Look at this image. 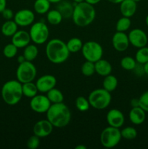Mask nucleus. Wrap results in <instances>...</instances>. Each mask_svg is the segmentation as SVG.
Wrapping results in <instances>:
<instances>
[{
  "label": "nucleus",
  "mask_w": 148,
  "mask_h": 149,
  "mask_svg": "<svg viewBox=\"0 0 148 149\" xmlns=\"http://www.w3.org/2000/svg\"><path fill=\"white\" fill-rule=\"evenodd\" d=\"M46 113V119L49 121L54 127L63 128L71 122V111L63 102L52 103Z\"/></svg>",
  "instance_id": "f257e3e1"
},
{
  "label": "nucleus",
  "mask_w": 148,
  "mask_h": 149,
  "mask_svg": "<svg viewBox=\"0 0 148 149\" xmlns=\"http://www.w3.org/2000/svg\"><path fill=\"white\" fill-rule=\"evenodd\" d=\"M47 59L54 64H61L68 59L70 53L65 42L59 39H52L46 45Z\"/></svg>",
  "instance_id": "f03ea898"
},
{
  "label": "nucleus",
  "mask_w": 148,
  "mask_h": 149,
  "mask_svg": "<svg viewBox=\"0 0 148 149\" xmlns=\"http://www.w3.org/2000/svg\"><path fill=\"white\" fill-rule=\"evenodd\" d=\"M96 17V10L94 5L86 1L75 4L72 19L75 25L78 27H86L91 24Z\"/></svg>",
  "instance_id": "7ed1b4c3"
},
{
  "label": "nucleus",
  "mask_w": 148,
  "mask_h": 149,
  "mask_svg": "<svg viewBox=\"0 0 148 149\" xmlns=\"http://www.w3.org/2000/svg\"><path fill=\"white\" fill-rule=\"evenodd\" d=\"M1 95L6 104L9 106L17 105L23 96L22 83L17 79L6 81L1 87Z\"/></svg>",
  "instance_id": "20e7f679"
},
{
  "label": "nucleus",
  "mask_w": 148,
  "mask_h": 149,
  "mask_svg": "<svg viewBox=\"0 0 148 149\" xmlns=\"http://www.w3.org/2000/svg\"><path fill=\"white\" fill-rule=\"evenodd\" d=\"M90 106L97 110L107 109L111 103L112 97L110 92L104 88H99L91 92L88 97Z\"/></svg>",
  "instance_id": "39448f33"
},
{
  "label": "nucleus",
  "mask_w": 148,
  "mask_h": 149,
  "mask_svg": "<svg viewBox=\"0 0 148 149\" xmlns=\"http://www.w3.org/2000/svg\"><path fill=\"white\" fill-rule=\"evenodd\" d=\"M121 138V133L119 128L109 126L102 131L100 139L103 147L112 148L118 145Z\"/></svg>",
  "instance_id": "423d86ee"
},
{
  "label": "nucleus",
  "mask_w": 148,
  "mask_h": 149,
  "mask_svg": "<svg viewBox=\"0 0 148 149\" xmlns=\"http://www.w3.org/2000/svg\"><path fill=\"white\" fill-rule=\"evenodd\" d=\"M37 74V70L34 64L30 61H26L19 63L16 70L17 79L22 84L33 81Z\"/></svg>",
  "instance_id": "0eeeda50"
},
{
  "label": "nucleus",
  "mask_w": 148,
  "mask_h": 149,
  "mask_svg": "<svg viewBox=\"0 0 148 149\" xmlns=\"http://www.w3.org/2000/svg\"><path fill=\"white\" fill-rule=\"evenodd\" d=\"M29 34L30 39L35 45H43L49 38V28L44 22H36L32 24Z\"/></svg>",
  "instance_id": "6e6552de"
},
{
  "label": "nucleus",
  "mask_w": 148,
  "mask_h": 149,
  "mask_svg": "<svg viewBox=\"0 0 148 149\" xmlns=\"http://www.w3.org/2000/svg\"><path fill=\"white\" fill-rule=\"evenodd\" d=\"M81 52L86 61L95 63L102 57L103 48L98 42L89 41L83 45Z\"/></svg>",
  "instance_id": "1a4fd4ad"
},
{
  "label": "nucleus",
  "mask_w": 148,
  "mask_h": 149,
  "mask_svg": "<svg viewBox=\"0 0 148 149\" xmlns=\"http://www.w3.org/2000/svg\"><path fill=\"white\" fill-rule=\"evenodd\" d=\"M52 103L49 101L46 95H36L30 98V108L32 111L38 113H46Z\"/></svg>",
  "instance_id": "9d476101"
},
{
  "label": "nucleus",
  "mask_w": 148,
  "mask_h": 149,
  "mask_svg": "<svg viewBox=\"0 0 148 149\" xmlns=\"http://www.w3.org/2000/svg\"><path fill=\"white\" fill-rule=\"evenodd\" d=\"M129 43L136 48H141L147 46L148 38L146 33L140 29H134L128 34Z\"/></svg>",
  "instance_id": "9b49d317"
},
{
  "label": "nucleus",
  "mask_w": 148,
  "mask_h": 149,
  "mask_svg": "<svg viewBox=\"0 0 148 149\" xmlns=\"http://www.w3.org/2000/svg\"><path fill=\"white\" fill-rule=\"evenodd\" d=\"M35 15L32 10L22 9L17 11L14 15V20L18 26L26 27L32 25L34 22Z\"/></svg>",
  "instance_id": "f8f14e48"
},
{
  "label": "nucleus",
  "mask_w": 148,
  "mask_h": 149,
  "mask_svg": "<svg viewBox=\"0 0 148 149\" xmlns=\"http://www.w3.org/2000/svg\"><path fill=\"white\" fill-rule=\"evenodd\" d=\"M36 84L39 92L41 93H46L48 91L55 87L57 84V79L55 76L46 74L39 77L36 81Z\"/></svg>",
  "instance_id": "ddd939ff"
},
{
  "label": "nucleus",
  "mask_w": 148,
  "mask_h": 149,
  "mask_svg": "<svg viewBox=\"0 0 148 149\" xmlns=\"http://www.w3.org/2000/svg\"><path fill=\"white\" fill-rule=\"evenodd\" d=\"M112 45L118 52H124L130 45L128 35L125 32L116 31L112 38Z\"/></svg>",
  "instance_id": "4468645a"
},
{
  "label": "nucleus",
  "mask_w": 148,
  "mask_h": 149,
  "mask_svg": "<svg viewBox=\"0 0 148 149\" xmlns=\"http://www.w3.org/2000/svg\"><path fill=\"white\" fill-rule=\"evenodd\" d=\"M53 127V125L47 119H41L33 126V134L40 138H46L52 133Z\"/></svg>",
  "instance_id": "2eb2a0df"
},
{
  "label": "nucleus",
  "mask_w": 148,
  "mask_h": 149,
  "mask_svg": "<svg viewBox=\"0 0 148 149\" xmlns=\"http://www.w3.org/2000/svg\"><path fill=\"white\" fill-rule=\"evenodd\" d=\"M106 120L109 126L120 129L124 124L125 117L123 113L120 110L117 109H113L107 112Z\"/></svg>",
  "instance_id": "dca6fc26"
},
{
  "label": "nucleus",
  "mask_w": 148,
  "mask_h": 149,
  "mask_svg": "<svg viewBox=\"0 0 148 149\" xmlns=\"http://www.w3.org/2000/svg\"><path fill=\"white\" fill-rule=\"evenodd\" d=\"M30 36L29 32L25 30L17 31L12 36V43L15 45L17 48H25L30 44Z\"/></svg>",
  "instance_id": "f3484780"
},
{
  "label": "nucleus",
  "mask_w": 148,
  "mask_h": 149,
  "mask_svg": "<svg viewBox=\"0 0 148 149\" xmlns=\"http://www.w3.org/2000/svg\"><path fill=\"white\" fill-rule=\"evenodd\" d=\"M146 111L139 106L132 107L129 111V120L132 124L136 125H142L146 119Z\"/></svg>",
  "instance_id": "a211bd4d"
},
{
  "label": "nucleus",
  "mask_w": 148,
  "mask_h": 149,
  "mask_svg": "<svg viewBox=\"0 0 148 149\" xmlns=\"http://www.w3.org/2000/svg\"><path fill=\"white\" fill-rule=\"evenodd\" d=\"M137 4L132 0H123L120 3V12L124 17H131L136 13Z\"/></svg>",
  "instance_id": "6ab92c4d"
},
{
  "label": "nucleus",
  "mask_w": 148,
  "mask_h": 149,
  "mask_svg": "<svg viewBox=\"0 0 148 149\" xmlns=\"http://www.w3.org/2000/svg\"><path fill=\"white\" fill-rule=\"evenodd\" d=\"M94 66H95V73L104 77L111 74L113 70L110 62L107 60L102 59V58L94 63Z\"/></svg>",
  "instance_id": "aec40b11"
},
{
  "label": "nucleus",
  "mask_w": 148,
  "mask_h": 149,
  "mask_svg": "<svg viewBox=\"0 0 148 149\" xmlns=\"http://www.w3.org/2000/svg\"><path fill=\"white\" fill-rule=\"evenodd\" d=\"M73 9L74 6L70 1H63V0L57 3V10L61 13L63 18L72 17Z\"/></svg>",
  "instance_id": "412c9836"
},
{
  "label": "nucleus",
  "mask_w": 148,
  "mask_h": 149,
  "mask_svg": "<svg viewBox=\"0 0 148 149\" xmlns=\"http://www.w3.org/2000/svg\"><path fill=\"white\" fill-rule=\"evenodd\" d=\"M17 28H18V26L15 22V20H8L3 23L1 31L4 36H12L17 32Z\"/></svg>",
  "instance_id": "4be33fe9"
},
{
  "label": "nucleus",
  "mask_w": 148,
  "mask_h": 149,
  "mask_svg": "<svg viewBox=\"0 0 148 149\" xmlns=\"http://www.w3.org/2000/svg\"><path fill=\"white\" fill-rule=\"evenodd\" d=\"M118 84V81L117 78L110 74L104 77L102 81V88L110 93H112L117 88Z\"/></svg>",
  "instance_id": "5701e85b"
},
{
  "label": "nucleus",
  "mask_w": 148,
  "mask_h": 149,
  "mask_svg": "<svg viewBox=\"0 0 148 149\" xmlns=\"http://www.w3.org/2000/svg\"><path fill=\"white\" fill-rule=\"evenodd\" d=\"M51 2L49 0H36L33 4V9L36 13L44 15L50 10Z\"/></svg>",
  "instance_id": "b1692460"
},
{
  "label": "nucleus",
  "mask_w": 148,
  "mask_h": 149,
  "mask_svg": "<svg viewBox=\"0 0 148 149\" xmlns=\"http://www.w3.org/2000/svg\"><path fill=\"white\" fill-rule=\"evenodd\" d=\"M22 90H23V96H26L29 98L34 97L39 92L36 83H33V81L22 84Z\"/></svg>",
  "instance_id": "393cba45"
},
{
  "label": "nucleus",
  "mask_w": 148,
  "mask_h": 149,
  "mask_svg": "<svg viewBox=\"0 0 148 149\" xmlns=\"http://www.w3.org/2000/svg\"><path fill=\"white\" fill-rule=\"evenodd\" d=\"M62 19H63V17L57 9L49 10V12L46 13V20H47L48 23L53 26H57V25L61 23Z\"/></svg>",
  "instance_id": "a878e982"
},
{
  "label": "nucleus",
  "mask_w": 148,
  "mask_h": 149,
  "mask_svg": "<svg viewBox=\"0 0 148 149\" xmlns=\"http://www.w3.org/2000/svg\"><path fill=\"white\" fill-rule=\"evenodd\" d=\"M38 55H39V49L36 45L29 44L25 47L24 51H23V56L25 57L26 61H30V62L34 61L37 58Z\"/></svg>",
  "instance_id": "bb28decb"
},
{
  "label": "nucleus",
  "mask_w": 148,
  "mask_h": 149,
  "mask_svg": "<svg viewBox=\"0 0 148 149\" xmlns=\"http://www.w3.org/2000/svg\"><path fill=\"white\" fill-rule=\"evenodd\" d=\"M66 45L71 53H76L81 51L84 43L79 38L73 37L68 41Z\"/></svg>",
  "instance_id": "cd10ccee"
},
{
  "label": "nucleus",
  "mask_w": 148,
  "mask_h": 149,
  "mask_svg": "<svg viewBox=\"0 0 148 149\" xmlns=\"http://www.w3.org/2000/svg\"><path fill=\"white\" fill-rule=\"evenodd\" d=\"M46 96L52 103H62L64 100V95L62 93L55 87L48 91L46 93Z\"/></svg>",
  "instance_id": "c85d7f7f"
},
{
  "label": "nucleus",
  "mask_w": 148,
  "mask_h": 149,
  "mask_svg": "<svg viewBox=\"0 0 148 149\" xmlns=\"http://www.w3.org/2000/svg\"><path fill=\"white\" fill-rule=\"evenodd\" d=\"M135 60L136 63L144 65L148 62V47L147 46L139 48L135 55Z\"/></svg>",
  "instance_id": "c756f323"
},
{
  "label": "nucleus",
  "mask_w": 148,
  "mask_h": 149,
  "mask_svg": "<svg viewBox=\"0 0 148 149\" xmlns=\"http://www.w3.org/2000/svg\"><path fill=\"white\" fill-rule=\"evenodd\" d=\"M131 25V21L130 20V17L123 16L120 19H118L116 23V31L120 32H126V31L130 29Z\"/></svg>",
  "instance_id": "7c9ffc66"
},
{
  "label": "nucleus",
  "mask_w": 148,
  "mask_h": 149,
  "mask_svg": "<svg viewBox=\"0 0 148 149\" xmlns=\"http://www.w3.org/2000/svg\"><path fill=\"white\" fill-rule=\"evenodd\" d=\"M120 65L126 71H133L136 65V61L131 56H126L120 61Z\"/></svg>",
  "instance_id": "2f4dec72"
},
{
  "label": "nucleus",
  "mask_w": 148,
  "mask_h": 149,
  "mask_svg": "<svg viewBox=\"0 0 148 149\" xmlns=\"http://www.w3.org/2000/svg\"><path fill=\"white\" fill-rule=\"evenodd\" d=\"M90 103L88 99L84 96H79L75 100V107L79 111L84 112L89 109Z\"/></svg>",
  "instance_id": "473e14b6"
},
{
  "label": "nucleus",
  "mask_w": 148,
  "mask_h": 149,
  "mask_svg": "<svg viewBox=\"0 0 148 149\" xmlns=\"http://www.w3.org/2000/svg\"><path fill=\"white\" fill-rule=\"evenodd\" d=\"M81 73L85 77H91L94 75L95 73V66H94V63L91 61H86L81 65Z\"/></svg>",
  "instance_id": "72a5a7b5"
},
{
  "label": "nucleus",
  "mask_w": 148,
  "mask_h": 149,
  "mask_svg": "<svg viewBox=\"0 0 148 149\" xmlns=\"http://www.w3.org/2000/svg\"><path fill=\"white\" fill-rule=\"evenodd\" d=\"M122 138L126 140H133L137 136V131L133 127H126L120 130Z\"/></svg>",
  "instance_id": "f704fd0d"
},
{
  "label": "nucleus",
  "mask_w": 148,
  "mask_h": 149,
  "mask_svg": "<svg viewBox=\"0 0 148 149\" xmlns=\"http://www.w3.org/2000/svg\"><path fill=\"white\" fill-rule=\"evenodd\" d=\"M18 48L12 43L7 44L3 49V54L7 58H13L16 56Z\"/></svg>",
  "instance_id": "c9c22d12"
},
{
  "label": "nucleus",
  "mask_w": 148,
  "mask_h": 149,
  "mask_svg": "<svg viewBox=\"0 0 148 149\" xmlns=\"http://www.w3.org/2000/svg\"><path fill=\"white\" fill-rule=\"evenodd\" d=\"M26 145L29 149H36L40 145V138L33 134L28 138Z\"/></svg>",
  "instance_id": "e433bc0d"
},
{
  "label": "nucleus",
  "mask_w": 148,
  "mask_h": 149,
  "mask_svg": "<svg viewBox=\"0 0 148 149\" xmlns=\"http://www.w3.org/2000/svg\"><path fill=\"white\" fill-rule=\"evenodd\" d=\"M139 106L145 111L148 112V90L145 92L139 98Z\"/></svg>",
  "instance_id": "4c0bfd02"
},
{
  "label": "nucleus",
  "mask_w": 148,
  "mask_h": 149,
  "mask_svg": "<svg viewBox=\"0 0 148 149\" xmlns=\"http://www.w3.org/2000/svg\"><path fill=\"white\" fill-rule=\"evenodd\" d=\"M1 15H2V17H4L5 20H12V18H14L15 14L13 13L12 10L11 9L9 8H5L1 13Z\"/></svg>",
  "instance_id": "58836bf2"
},
{
  "label": "nucleus",
  "mask_w": 148,
  "mask_h": 149,
  "mask_svg": "<svg viewBox=\"0 0 148 149\" xmlns=\"http://www.w3.org/2000/svg\"><path fill=\"white\" fill-rule=\"evenodd\" d=\"M5 8H7V0H0V13Z\"/></svg>",
  "instance_id": "ea45409f"
},
{
  "label": "nucleus",
  "mask_w": 148,
  "mask_h": 149,
  "mask_svg": "<svg viewBox=\"0 0 148 149\" xmlns=\"http://www.w3.org/2000/svg\"><path fill=\"white\" fill-rule=\"evenodd\" d=\"M131 105L132 107H136V106H139V99H136V98L132 99L131 101Z\"/></svg>",
  "instance_id": "a19ab883"
},
{
  "label": "nucleus",
  "mask_w": 148,
  "mask_h": 149,
  "mask_svg": "<svg viewBox=\"0 0 148 149\" xmlns=\"http://www.w3.org/2000/svg\"><path fill=\"white\" fill-rule=\"evenodd\" d=\"M85 1H86L87 3L90 4H92V5H95V4H98L99 2L101 1V0H84Z\"/></svg>",
  "instance_id": "79ce46f5"
},
{
  "label": "nucleus",
  "mask_w": 148,
  "mask_h": 149,
  "mask_svg": "<svg viewBox=\"0 0 148 149\" xmlns=\"http://www.w3.org/2000/svg\"><path fill=\"white\" fill-rule=\"evenodd\" d=\"M26 58H25V57L23 55H20V56H18V58H17V62L19 63H21L24 62V61H26Z\"/></svg>",
  "instance_id": "37998d69"
},
{
  "label": "nucleus",
  "mask_w": 148,
  "mask_h": 149,
  "mask_svg": "<svg viewBox=\"0 0 148 149\" xmlns=\"http://www.w3.org/2000/svg\"><path fill=\"white\" fill-rule=\"evenodd\" d=\"M143 68H144V71H145V74H146L147 75H148V62H147L146 63L144 64Z\"/></svg>",
  "instance_id": "c03bdc74"
},
{
  "label": "nucleus",
  "mask_w": 148,
  "mask_h": 149,
  "mask_svg": "<svg viewBox=\"0 0 148 149\" xmlns=\"http://www.w3.org/2000/svg\"><path fill=\"white\" fill-rule=\"evenodd\" d=\"M107 1L113 3V4H120L123 0H107Z\"/></svg>",
  "instance_id": "a18cd8bd"
},
{
  "label": "nucleus",
  "mask_w": 148,
  "mask_h": 149,
  "mask_svg": "<svg viewBox=\"0 0 148 149\" xmlns=\"http://www.w3.org/2000/svg\"><path fill=\"white\" fill-rule=\"evenodd\" d=\"M87 147L86 146L84 145H78L77 146H75V149H86Z\"/></svg>",
  "instance_id": "49530a36"
},
{
  "label": "nucleus",
  "mask_w": 148,
  "mask_h": 149,
  "mask_svg": "<svg viewBox=\"0 0 148 149\" xmlns=\"http://www.w3.org/2000/svg\"><path fill=\"white\" fill-rule=\"evenodd\" d=\"M51 2V4H57L59 1H61L62 0H49Z\"/></svg>",
  "instance_id": "de8ad7c7"
},
{
  "label": "nucleus",
  "mask_w": 148,
  "mask_h": 149,
  "mask_svg": "<svg viewBox=\"0 0 148 149\" xmlns=\"http://www.w3.org/2000/svg\"><path fill=\"white\" fill-rule=\"evenodd\" d=\"M73 1L75 2V4H77V3L82 2V1H84V0H73Z\"/></svg>",
  "instance_id": "09e8293b"
},
{
  "label": "nucleus",
  "mask_w": 148,
  "mask_h": 149,
  "mask_svg": "<svg viewBox=\"0 0 148 149\" xmlns=\"http://www.w3.org/2000/svg\"><path fill=\"white\" fill-rule=\"evenodd\" d=\"M145 23H146L147 26V27H148V15H147L146 19H145Z\"/></svg>",
  "instance_id": "8fccbe9b"
},
{
  "label": "nucleus",
  "mask_w": 148,
  "mask_h": 149,
  "mask_svg": "<svg viewBox=\"0 0 148 149\" xmlns=\"http://www.w3.org/2000/svg\"><path fill=\"white\" fill-rule=\"evenodd\" d=\"M132 1H135V2H139V1H140L141 0H132Z\"/></svg>",
  "instance_id": "3c124183"
}]
</instances>
